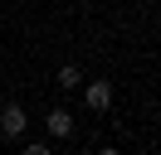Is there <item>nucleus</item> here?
<instances>
[{
    "mask_svg": "<svg viewBox=\"0 0 161 155\" xmlns=\"http://www.w3.org/2000/svg\"><path fill=\"white\" fill-rule=\"evenodd\" d=\"M25 126H30V116H25V107H20V102H10L5 112H0V136H5V141H20Z\"/></svg>",
    "mask_w": 161,
    "mask_h": 155,
    "instance_id": "obj_1",
    "label": "nucleus"
},
{
    "mask_svg": "<svg viewBox=\"0 0 161 155\" xmlns=\"http://www.w3.org/2000/svg\"><path fill=\"white\" fill-rule=\"evenodd\" d=\"M83 102H88V112H108L112 107V82H88L83 87Z\"/></svg>",
    "mask_w": 161,
    "mask_h": 155,
    "instance_id": "obj_2",
    "label": "nucleus"
},
{
    "mask_svg": "<svg viewBox=\"0 0 161 155\" xmlns=\"http://www.w3.org/2000/svg\"><path fill=\"white\" fill-rule=\"evenodd\" d=\"M44 126H49V141H69V136H73V116L64 112V107L44 116Z\"/></svg>",
    "mask_w": 161,
    "mask_h": 155,
    "instance_id": "obj_3",
    "label": "nucleus"
},
{
    "mask_svg": "<svg viewBox=\"0 0 161 155\" xmlns=\"http://www.w3.org/2000/svg\"><path fill=\"white\" fill-rule=\"evenodd\" d=\"M78 82H83V73H78L73 63H64V68H59V78H54V87H64V92H73Z\"/></svg>",
    "mask_w": 161,
    "mask_h": 155,
    "instance_id": "obj_4",
    "label": "nucleus"
},
{
    "mask_svg": "<svg viewBox=\"0 0 161 155\" xmlns=\"http://www.w3.org/2000/svg\"><path fill=\"white\" fill-rule=\"evenodd\" d=\"M49 145L54 141H25V150H30V155H49Z\"/></svg>",
    "mask_w": 161,
    "mask_h": 155,
    "instance_id": "obj_5",
    "label": "nucleus"
}]
</instances>
